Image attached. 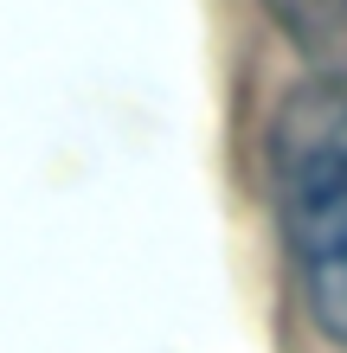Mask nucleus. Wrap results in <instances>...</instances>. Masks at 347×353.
Here are the masks:
<instances>
[{"instance_id":"f257e3e1","label":"nucleus","mask_w":347,"mask_h":353,"mask_svg":"<svg viewBox=\"0 0 347 353\" xmlns=\"http://www.w3.org/2000/svg\"><path fill=\"white\" fill-rule=\"evenodd\" d=\"M270 193L290 238L302 296L335 341H347V90L302 84L270 135Z\"/></svg>"},{"instance_id":"f03ea898","label":"nucleus","mask_w":347,"mask_h":353,"mask_svg":"<svg viewBox=\"0 0 347 353\" xmlns=\"http://www.w3.org/2000/svg\"><path fill=\"white\" fill-rule=\"evenodd\" d=\"M277 13L309 46V58H321L341 84V71H347V0H277Z\"/></svg>"}]
</instances>
